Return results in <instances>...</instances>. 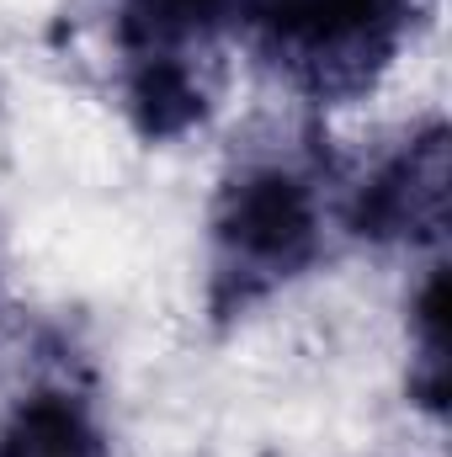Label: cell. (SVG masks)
Returning a JSON list of instances; mask_svg holds the SVG:
<instances>
[{"mask_svg":"<svg viewBox=\"0 0 452 457\" xmlns=\"http://www.w3.org/2000/svg\"><path fill=\"white\" fill-rule=\"evenodd\" d=\"M415 0H245L266 54L309 91L351 96L399 48Z\"/></svg>","mask_w":452,"mask_h":457,"instance_id":"cell-1","label":"cell"},{"mask_svg":"<svg viewBox=\"0 0 452 457\" xmlns=\"http://www.w3.org/2000/svg\"><path fill=\"white\" fill-rule=\"evenodd\" d=\"M213 245H219V298L224 303L261 298L266 287L309 266L320 245L314 192L293 170L239 176L213 219Z\"/></svg>","mask_w":452,"mask_h":457,"instance_id":"cell-2","label":"cell"},{"mask_svg":"<svg viewBox=\"0 0 452 457\" xmlns=\"http://www.w3.org/2000/svg\"><path fill=\"white\" fill-rule=\"evenodd\" d=\"M356 228L372 239H421L448 224V133L431 128L394 154L356 197Z\"/></svg>","mask_w":452,"mask_h":457,"instance_id":"cell-3","label":"cell"},{"mask_svg":"<svg viewBox=\"0 0 452 457\" xmlns=\"http://www.w3.org/2000/svg\"><path fill=\"white\" fill-rule=\"evenodd\" d=\"M234 0H122L117 5V32L128 59H187V48L208 43Z\"/></svg>","mask_w":452,"mask_h":457,"instance_id":"cell-4","label":"cell"},{"mask_svg":"<svg viewBox=\"0 0 452 457\" xmlns=\"http://www.w3.org/2000/svg\"><path fill=\"white\" fill-rule=\"evenodd\" d=\"M0 457H107V447L70 394H32L0 426Z\"/></svg>","mask_w":452,"mask_h":457,"instance_id":"cell-5","label":"cell"}]
</instances>
